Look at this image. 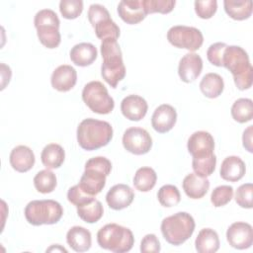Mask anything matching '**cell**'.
Wrapping results in <instances>:
<instances>
[{
    "mask_svg": "<svg viewBox=\"0 0 253 253\" xmlns=\"http://www.w3.org/2000/svg\"><path fill=\"white\" fill-rule=\"evenodd\" d=\"M222 67L233 75L236 87L243 91L252 86L253 68L247 52L238 45H226L222 55Z\"/></svg>",
    "mask_w": 253,
    "mask_h": 253,
    "instance_id": "1",
    "label": "cell"
},
{
    "mask_svg": "<svg viewBox=\"0 0 253 253\" xmlns=\"http://www.w3.org/2000/svg\"><path fill=\"white\" fill-rule=\"evenodd\" d=\"M113 137V127L105 121L85 119L77 127V142L85 150H96L106 146Z\"/></svg>",
    "mask_w": 253,
    "mask_h": 253,
    "instance_id": "2",
    "label": "cell"
},
{
    "mask_svg": "<svg viewBox=\"0 0 253 253\" xmlns=\"http://www.w3.org/2000/svg\"><path fill=\"white\" fill-rule=\"evenodd\" d=\"M101 54L103 58L101 75L112 88H116L118 83L126 76L123 54L117 40H103L101 43Z\"/></svg>",
    "mask_w": 253,
    "mask_h": 253,
    "instance_id": "3",
    "label": "cell"
},
{
    "mask_svg": "<svg viewBox=\"0 0 253 253\" xmlns=\"http://www.w3.org/2000/svg\"><path fill=\"white\" fill-rule=\"evenodd\" d=\"M112 163L104 156L90 158L85 164V171L78 183L83 192L96 196L104 189L106 177L111 173Z\"/></svg>",
    "mask_w": 253,
    "mask_h": 253,
    "instance_id": "4",
    "label": "cell"
},
{
    "mask_svg": "<svg viewBox=\"0 0 253 253\" xmlns=\"http://www.w3.org/2000/svg\"><path fill=\"white\" fill-rule=\"evenodd\" d=\"M193 216L185 211H179L165 217L161 222V232L164 239L172 245L178 246L187 241L195 230Z\"/></svg>",
    "mask_w": 253,
    "mask_h": 253,
    "instance_id": "5",
    "label": "cell"
},
{
    "mask_svg": "<svg viewBox=\"0 0 253 253\" xmlns=\"http://www.w3.org/2000/svg\"><path fill=\"white\" fill-rule=\"evenodd\" d=\"M97 242L103 249L125 253L132 248L134 237L129 228L117 223H108L99 229Z\"/></svg>",
    "mask_w": 253,
    "mask_h": 253,
    "instance_id": "6",
    "label": "cell"
},
{
    "mask_svg": "<svg viewBox=\"0 0 253 253\" xmlns=\"http://www.w3.org/2000/svg\"><path fill=\"white\" fill-rule=\"evenodd\" d=\"M25 217L32 225L54 224L62 217L61 205L53 200H35L25 208Z\"/></svg>",
    "mask_w": 253,
    "mask_h": 253,
    "instance_id": "7",
    "label": "cell"
},
{
    "mask_svg": "<svg viewBox=\"0 0 253 253\" xmlns=\"http://www.w3.org/2000/svg\"><path fill=\"white\" fill-rule=\"evenodd\" d=\"M34 24L42 44L47 48H55L59 45L61 42L60 21L54 11L50 9L40 10L35 16Z\"/></svg>",
    "mask_w": 253,
    "mask_h": 253,
    "instance_id": "8",
    "label": "cell"
},
{
    "mask_svg": "<svg viewBox=\"0 0 253 253\" xmlns=\"http://www.w3.org/2000/svg\"><path fill=\"white\" fill-rule=\"evenodd\" d=\"M82 100L92 112L100 115L110 114L115 107L114 99L100 81H91L84 86Z\"/></svg>",
    "mask_w": 253,
    "mask_h": 253,
    "instance_id": "9",
    "label": "cell"
},
{
    "mask_svg": "<svg viewBox=\"0 0 253 253\" xmlns=\"http://www.w3.org/2000/svg\"><path fill=\"white\" fill-rule=\"evenodd\" d=\"M167 40L172 45L190 51L198 50L204 42L202 32L197 28L188 26L171 27L167 32Z\"/></svg>",
    "mask_w": 253,
    "mask_h": 253,
    "instance_id": "10",
    "label": "cell"
},
{
    "mask_svg": "<svg viewBox=\"0 0 253 253\" xmlns=\"http://www.w3.org/2000/svg\"><path fill=\"white\" fill-rule=\"evenodd\" d=\"M123 145L128 152L135 155H142L151 149L152 138L146 129L131 126L124 132Z\"/></svg>",
    "mask_w": 253,
    "mask_h": 253,
    "instance_id": "11",
    "label": "cell"
},
{
    "mask_svg": "<svg viewBox=\"0 0 253 253\" xmlns=\"http://www.w3.org/2000/svg\"><path fill=\"white\" fill-rule=\"evenodd\" d=\"M187 148L193 159L209 158L214 155V139L208 131H195L188 139Z\"/></svg>",
    "mask_w": 253,
    "mask_h": 253,
    "instance_id": "12",
    "label": "cell"
},
{
    "mask_svg": "<svg viewBox=\"0 0 253 253\" xmlns=\"http://www.w3.org/2000/svg\"><path fill=\"white\" fill-rule=\"evenodd\" d=\"M226 239L229 245L235 249H247L253 243L252 226L243 221L234 222L227 228Z\"/></svg>",
    "mask_w": 253,
    "mask_h": 253,
    "instance_id": "13",
    "label": "cell"
},
{
    "mask_svg": "<svg viewBox=\"0 0 253 253\" xmlns=\"http://www.w3.org/2000/svg\"><path fill=\"white\" fill-rule=\"evenodd\" d=\"M177 121V112L171 105L162 104L157 107L151 117V125L159 133L168 132L173 128Z\"/></svg>",
    "mask_w": 253,
    "mask_h": 253,
    "instance_id": "14",
    "label": "cell"
},
{
    "mask_svg": "<svg viewBox=\"0 0 253 253\" xmlns=\"http://www.w3.org/2000/svg\"><path fill=\"white\" fill-rule=\"evenodd\" d=\"M203 69L202 57L194 52L185 54L179 61L178 74L181 80L185 83L195 81L201 74Z\"/></svg>",
    "mask_w": 253,
    "mask_h": 253,
    "instance_id": "15",
    "label": "cell"
},
{
    "mask_svg": "<svg viewBox=\"0 0 253 253\" xmlns=\"http://www.w3.org/2000/svg\"><path fill=\"white\" fill-rule=\"evenodd\" d=\"M134 193L128 185L117 184L108 191L106 202L111 209L121 211L127 208L132 203Z\"/></svg>",
    "mask_w": 253,
    "mask_h": 253,
    "instance_id": "16",
    "label": "cell"
},
{
    "mask_svg": "<svg viewBox=\"0 0 253 253\" xmlns=\"http://www.w3.org/2000/svg\"><path fill=\"white\" fill-rule=\"evenodd\" d=\"M147 110V102L138 95H128L125 97L121 103L122 114L129 121H140L145 117Z\"/></svg>",
    "mask_w": 253,
    "mask_h": 253,
    "instance_id": "17",
    "label": "cell"
},
{
    "mask_svg": "<svg viewBox=\"0 0 253 253\" xmlns=\"http://www.w3.org/2000/svg\"><path fill=\"white\" fill-rule=\"evenodd\" d=\"M77 81V72L71 66L63 64L55 68L51 74V86L59 92H67L71 90Z\"/></svg>",
    "mask_w": 253,
    "mask_h": 253,
    "instance_id": "18",
    "label": "cell"
},
{
    "mask_svg": "<svg viewBox=\"0 0 253 253\" xmlns=\"http://www.w3.org/2000/svg\"><path fill=\"white\" fill-rule=\"evenodd\" d=\"M118 14L121 19L129 25H135L146 17L141 0H123L118 5Z\"/></svg>",
    "mask_w": 253,
    "mask_h": 253,
    "instance_id": "19",
    "label": "cell"
},
{
    "mask_svg": "<svg viewBox=\"0 0 253 253\" xmlns=\"http://www.w3.org/2000/svg\"><path fill=\"white\" fill-rule=\"evenodd\" d=\"M35 160L33 150L26 145H18L14 147L9 157L12 168L20 173H25L31 170L35 165Z\"/></svg>",
    "mask_w": 253,
    "mask_h": 253,
    "instance_id": "20",
    "label": "cell"
},
{
    "mask_svg": "<svg viewBox=\"0 0 253 253\" xmlns=\"http://www.w3.org/2000/svg\"><path fill=\"white\" fill-rule=\"evenodd\" d=\"M185 194L194 200L203 198L209 191L210 181L207 177L200 176L196 173L188 174L182 183Z\"/></svg>",
    "mask_w": 253,
    "mask_h": 253,
    "instance_id": "21",
    "label": "cell"
},
{
    "mask_svg": "<svg viewBox=\"0 0 253 253\" xmlns=\"http://www.w3.org/2000/svg\"><path fill=\"white\" fill-rule=\"evenodd\" d=\"M246 172L245 163L238 156H227L221 163L220 177L229 182H237L243 178Z\"/></svg>",
    "mask_w": 253,
    "mask_h": 253,
    "instance_id": "22",
    "label": "cell"
},
{
    "mask_svg": "<svg viewBox=\"0 0 253 253\" xmlns=\"http://www.w3.org/2000/svg\"><path fill=\"white\" fill-rule=\"evenodd\" d=\"M69 55L71 61L75 65L85 67L95 61L98 51L94 44L90 42H80L71 48Z\"/></svg>",
    "mask_w": 253,
    "mask_h": 253,
    "instance_id": "23",
    "label": "cell"
},
{
    "mask_svg": "<svg viewBox=\"0 0 253 253\" xmlns=\"http://www.w3.org/2000/svg\"><path fill=\"white\" fill-rule=\"evenodd\" d=\"M68 245L76 252H85L90 249L92 244L91 232L82 226L71 227L66 234Z\"/></svg>",
    "mask_w": 253,
    "mask_h": 253,
    "instance_id": "24",
    "label": "cell"
},
{
    "mask_svg": "<svg viewBox=\"0 0 253 253\" xmlns=\"http://www.w3.org/2000/svg\"><path fill=\"white\" fill-rule=\"evenodd\" d=\"M219 245L218 234L211 228H203L195 240V247L199 253H214L219 249Z\"/></svg>",
    "mask_w": 253,
    "mask_h": 253,
    "instance_id": "25",
    "label": "cell"
},
{
    "mask_svg": "<svg viewBox=\"0 0 253 253\" xmlns=\"http://www.w3.org/2000/svg\"><path fill=\"white\" fill-rule=\"evenodd\" d=\"M65 159V152L61 145L49 143L45 145L41 153V160L46 169L59 168Z\"/></svg>",
    "mask_w": 253,
    "mask_h": 253,
    "instance_id": "26",
    "label": "cell"
},
{
    "mask_svg": "<svg viewBox=\"0 0 253 253\" xmlns=\"http://www.w3.org/2000/svg\"><path fill=\"white\" fill-rule=\"evenodd\" d=\"M200 89L206 97L217 98L224 89L223 79L217 73H207L200 82Z\"/></svg>",
    "mask_w": 253,
    "mask_h": 253,
    "instance_id": "27",
    "label": "cell"
},
{
    "mask_svg": "<svg viewBox=\"0 0 253 253\" xmlns=\"http://www.w3.org/2000/svg\"><path fill=\"white\" fill-rule=\"evenodd\" d=\"M225 13L233 20L243 21L248 19L252 14L251 1H231L225 0L223 2Z\"/></svg>",
    "mask_w": 253,
    "mask_h": 253,
    "instance_id": "28",
    "label": "cell"
},
{
    "mask_svg": "<svg viewBox=\"0 0 253 253\" xmlns=\"http://www.w3.org/2000/svg\"><path fill=\"white\" fill-rule=\"evenodd\" d=\"M157 181L156 172L150 167L137 169L133 177L134 188L140 192H148L155 186Z\"/></svg>",
    "mask_w": 253,
    "mask_h": 253,
    "instance_id": "29",
    "label": "cell"
},
{
    "mask_svg": "<svg viewBox=\"0 0 253 253\" xmlns=\"http://www.w3.org/2000/svg\"><path fill=\"white\" fill-rule=\"evenodd\" d=\"M231 116L237 123L243 124L253 118V102L248 98H240L236 100L231 107Z\"/></svg>",
    "mask_w": 253,
    "mask_h": 253,
    "instance_id": "30",
    "label": "cell"
},
{
    "mask_svg": "<svg viewBox=\"0 0 253 253\" xmlns=\"http://www.w3.org/2000/svg\"><path fill=\"white\" fill-rule=\"evenodd\" d=\"M104 213V209L100 201L93 200L90 203H87L83 206L77 207L78 216L87 223L97 222Z\"/></svg>",
    "mask_w": 253,
    "mask_h": 253,
    "instance_id": "31",
    "label": "cell"
},
{
    "mask_svg": "<svg viewBox=\"0 0 253 253\" xmlns=\"http://www.w3.org/2000/svg\"><path fill=\"white\" fill-rule=\"evenodd\" d=\"M57 184L56 176L49 169H44L37 173L34 177V186L42 194L51 193Z\"/></svg>",
    "mask_w": 253,
    "mask_h": 253,
    "instance_id": "32",
    "label": "cell"
},
{
    "mask_svg": "<svg viewBox=\"0 0 253 253\" xmlns=\"http://www.w3.org/2000/svg\"><path fill=\"white\" fill-rule=\"evenodd\" d=\"M95 34L100 40L105 39H115L117 40L120 37V28L118 25L111 19V17L103 19L98 22L94 27Z\"/></svg>",
    "mask_w": 253,
    "mask_h": 253,
    "instance_id": "33",
    "label": "cell"
},
{
    "mask_svg": "<svg viewBox=\"0 0 253 253\" xmlns=\"http://www.w3.org/2000/svg\"><path fill=\"white\" fill-rule=\"evenodd\" d=\"M157 199L161 206L171 208L177 206L181 201V195L178 188L174 185H164L157 193Z\"/></svg>",
    "mask_w": 253,
    "mask_h": 253,
    "instance_id": "34",
    "label": "cell"
},
{
    "mask_svg": "<svg viewBox=\"0 0 253 253\" xmlns=\"http://www.w3.org/2000/svg\"><path fill=\"white\" fill-rule=\"evenodd\" d=\"M141 3L146 14H168L174 9L176 4L174 0H141Z\"/></svg>",
    "mask_w": 253,
    "mask_h": 253,
    "instance_id": "35",
    "label": "cell"
},
{
    "mask_svg": "<svg viewBox=\"0 0 253 253\" xmlns=\"http://www.w3.org/2000/svg\"><path fill=\"white\" fill-rule=\"evenodd\" d=\"M233 198V188L228 185H221L213 189L211 195V202L215 208L223 207Z\"/></svg>",
    "mask_w": 253,
    "mask_h": 253,
    "instance_id": "36",
    "label": "cell"
},
{
    "mask_svg": "<svg viewBox=\"0 0 253 253\" xmlns=\"http://www.w3.org/2000/svg\"><path fill=\"white\" fill-rule=\"evenodd\" d=\"M59 11L63 18L72 20L79 17L83 11V1L81 0H61Z\"/></svg>",
    "mask_w": 253,
    "mask_h": 253,
    "instance_id": "37",
    "label": "cell"
},
{
    "mask_svg": "<svg viewBox=\"0 0 253 253\" xmlns=\"http://www.w3.org/2000/svg\"><path fill=\"white\" fill-rule=\"evenodd\" d=\"M252 196H253V185L251 183L242 184L239 186L235 193V201L237 205L244 209H252Z\"/></svg>",
    "mask_w": 253,
    "mask_h": 253,
    "instance_id": "38",
    "label": "cell"
},
{
    "mask_svg": "<svg viewBox=\"0 0 253 253\" xmlns=\"http://www.w3.org/2000/svg\"><path fill=\"white\" fill-rule=\"evenodd\" d=\"M67 200L77 208V207H80V206H83L87 203L92 202L93 200H95V196H91V195L86 194L85 192H83L81 190V188L77 184V185L71 187L68 190Z\"/></svg>",
    "mask_w": 253,
    "mask_h": 253,
    "instance_id": "39",
    "label": "cell"
},
{
    "mask_svg": "<svg viewBox=\"0 0 253 253\" xmlns=\"http://www.w3.org/2000/svg\"><path fill=\"white\" fill-rule=\"evenodd\" d=\"M217 9V2L215 0L195 1V11L198 17L202 19L211 18Z\"/></svg>",
    "mask_w": 253,
    "mask_h": 253,
    "instance_id": "40",
    "label": "cell"
},
{
    "mask_svg": "<svg viewBox=\"0 0 253 253\" xmlns=\"http://www.w3.org/2000/svg\"><path fill=\"white\" fill-rule=\"evenodd\" d=\"M226 43L224 42H214L210 45V47L207 50V57L208 60L218 67L222 66V55L223 51L226 47Z\"/></svg>",
    "mask_w": 253,
    "mask_h": 253,
    "instance_id": "41",
    "label": "cell"
},
{
    "mask_svg": "<svg viewBox=\"0 0 253 253\" xmlns=\"http://www.w3.org/2000/svg\"><path fill=\"white\" fill-rule=\"evenodd\" d=\"M110 13L109 11L100 4H92L88 9V20L91 23L92 27H94L98 22L102 21L103 19L109 18Z\"/></svg>",
    "mask_w": 253,
    "mask_h": 253,
    "instance_id": "42",
    "label": "cell"
},
{
    "mask_svg": "<svg viewBox=\"0 0 253 253\" xmlns=\"http://www.w3.org/2000/svg\"><path fill=\"white\" fill-rule=\"evenodd\" d=\"M161 249L160 247V242L155 234H146L140 243V251L142 253H147V252H154L157 253Z\"/></svg>",
    "mask_w": 253,
    "mask_h": 253,
    "instance_id": "43",
    "label": "cell"
},
{
    "mask_svg": "<svg viewBox=\"0 0 253 253\" xmlns=\"http://www.w3.org/2000/svg\"><path fill=\"white\" fill-rule=\"evenodd\" d=\"M252 130H253V126H249L243 132V136H242V141H243V146L246 148V150H248L249 152L253 151L252 148Z\"/></svg>",
    "mask_w": 253,
    "mask_h": 253,
    "instance_id": "44",
    "label": "cell"
},
{
    "mask_svg": "<svg viewBox=\"0 0 253 253\" xmlns=\"http://www.w3.org/2000/svg\"><path fill=\"white\" fill-rule=\"evenodd\" d=\"M62 251V252H67V250L64 248V247H61L60 245L58 244H55V245H52L51 247H49L48 249H46V251Z\"/></svg>",
    "mask_w": 253,
    "mask_h": 253,
    "instance_id": "45",
    "label": "cell"
}]
</instances>
